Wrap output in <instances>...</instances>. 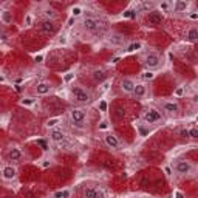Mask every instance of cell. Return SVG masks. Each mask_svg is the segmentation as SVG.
<instances>
[{"label":"cell","instance_id":"7a4b0ae2","mask_svg":"<svg viewBox=\"0 0 198 198\" xmlns=\"http://www.w3.org/2000/svg\"><path fill=\"white\" fill-rule=\"evenodd\" d=\"M71 93H73L74 101H78V102H88L90 101V93L81 87H74L71 90Z\"/></svg>","mask_w":198,"mask_h":198},{"label":"cell","instance_id":"1f68e13d","mask_svg":"<svg viewBox=\"0 0 198 198\" xmlns=\"http://www.w3.org/2000/svg\"><path fill=\"white\" fill-rule=\"evenodd\" d=\"M22 104H23V105H31V104H33V99H23Z\"/></svg>","mask_w":198,"mask_h":198},{"label":"cell","instance_id":"4dcf8cb0","mask_svg":"<svg viewBox=\"0 0 198 198\" xmlns=\"http://www.w3.org/2000/svg\"><path fill=\"white\" fill-rule=\"evenodd\" d=\"M161 9H163L164 13L169 11V3H167V2H163V3H161Z\"/></svg>","mask_w":198,"mask_h":198},{"label":"cell","instance_id":"f546056e","mask_svg":"<svg viewBox=\"0 0 198 198\" xmlns=\"http://www.w3.org/2000/svg\"><path fill=\"white\" fill-rule=\"evenodd\" d=\"M136 14L132 11V9H129V11H126V13H124V17H135Z\"/></svg>","mask_w":198,"mask_h":198},{"label":"cell","instance_id":"9a60e30c","mask_svg":"<svg viewBox=\"0 0 198 198\" xmlns=\"http://www.w3.org/2000/svg\"><path fill=\"white\" fill-rule=\"evenodd\" d=\"M50 138H51V141H54V142H62L65 135L61 130H53L51 133H50Z\"/></svg>","mask_w":198,"mask_h":198},{"label":"cell","instance_id":"7c38bea8","mask_svg":"<svg viewBox=\"0 0 198 198\" xmlns=\"http://www.w3.org/2000/svg\"><path fill=\"white\" fill-rule=\"evenodd\" d=\"M121 88H122L124 91H127V93H132L133 88H135V82H133L132 79H124L122 84H121Z\"/></svg>","mask_w":198,"mask_h":198},{"label":"cell","instance_id":"44dd1931","mask_svg":"<svg viewBox=\"0 0 198 198\" xmlns=\"http://www.w3.org/2000/svg\"><path fill=\"white\" fill-rule=\"evenodd\" d=\"M2 20H3L5 23H13V14H11L9 11L2 13Z\"/></svg>","mask_w":198,"mask_h":198},{"label":"cell","instance_id":"d590c367","mask_svg":"<svg viewBox=\"0 0 198 198\" xmlns=\"http://www.w3.org/2000/svg\"><path fill=\"white\" fill-rule=\"evenodd\" d=\"M99 107H101V110H102V112H105V110H107V102H104V101H102Z\"/></svg>","mask_w":198,"mask_h":198},{"label":"cell","instance_id":"f35d334b","mask_svg":"<svg viewBox=\"0 0 198 198\" xmlns=\"http://www.w3.org/2000/svg\"><path fill=\"white\" fill-rule=\"evenodd\" d=\"M139 133H141V135H145V133H147V130H145V129H142V127H139Z\"/></svg>","mask_w":198,"mask_h":198},{"label":"cell","instance_id":"ee69618b","mask_svg":"<svg viewBox=\"0 0 198 198\" xmlns=\"http://www.w3.org/2000/svg\"><path fill=\"white\" fill-rule=\"evenodd\" d=\"M3 81H5V78H3V76H0V82H3Z\"/></svg>","mask_w":198,"mask_h":198},{"label":"cell","instance_id":"836d02e7","mask_svg":"<svg viewBox=\"0 0 198 198\" xmlns=\"http://www.w3.org/2000/svg\"><path fill=\"white\" fill-rule=\"evenodd\" d=\"M118 116H119V118L126 116V110H122V108H118Z\"/></svg>","mask_w":198,"mask_h":198},{"label":"cell","instance_id":"7402d4cb","mask_svg":"<svg viewBox=\"0 0 198 198\" xmlns=\"http://www.w3.org/2000/svg\"><path fill=\"white\" fill-rule=\"evenodd\" d=\"M155 78V74L152 73V71H145V73H142V79L144 81H152Z\"/></svg>","mask_w":198,"mask_h":198},{"label":"cell","instance_id":"277c9868","mask_svg":"<svg viewBox=\"0 0 198 198\" xmlns=\"http://www.w3.org/2000/svg\"><path fill=\"white\" fill-rule=\"evenodd\" d=\"M161 119V113L155 108H150V110H145L144 113V121L148 122V124H153V122H158Z\"/></svg>","mask_w":198,"mask_h":198},{"label":"cell","instance_id":"ab89813d","mask_svg":"<svg viewBox=\"0 0 198 198\" xmlns=\"http://www.w3.org/2000/svg\"><path fill=\"white\" fill-rule=\"evenodd\" d=\"M164 170H166V173H167V175H170V173H172V170H170V167H166Z\"/></svg>","mask_w":198,"mask_h":198},{"label":"cell","instance_id":"e0dca14e","mask_svg":"<svg viewBox=\"0 0 198 198\" xmlns=\"http://www.w3.org/2000/svg\"><path fill=\"white\" fill-rule=\"evenodd\" d=\"M8 158L11 161H17V160L22 158V152L19 150V148H11V150L8 152Z\"/></svg>","mask_w":198,"mask_h":198},{"label":"cell","instance_id":"3957f363","mask_svg":"<svg viewBox=\"0 0 198 198\" xmlns=\"http://www.w3.org/2000/svg\"><path fill=\"white\" fill-rule=\"evenodd\" d=\"M82 25H84V28L85 30H88V31H96V30H99L101 28V20L99 19H94V17H85L84 20H82Z\"/></svg>","mask_w":198,"mask_h":198},{"label":"cell","instance_id":"5b68a950","mask_svg":"<svg viewBox=\"0 0 198 198\" xmlns=\"http://www.w3.org/2000/svg\"><path fill=\"white\" fill-rule=\"evenodd\" d=\"M84 196L85 198H105V193L96 187H87L84 190Z\"/></svg>","mask_w":198,"mask_h":198},{"label":"cell","instance_id":"f1b7e54d","mask_svg":"<svg viewBox=\"0 0 198 198\" xmlns=\"http://www.w3.org/2000/svg\"><path fill=\"white\" fill-rule=\"evenodd\" d=\"M180 136H181V138H189V130L183 129V130L180 132Z\"/></svg>","mask_w":198,"mask_h":198},{"label":"cell","instance_id":"5bb4252c","mask_svg":"<svg viewBox=\"0 0 198 198\" xmlns=\"http://www.w3.org/2000/svg\"><path fill=\"white\" fill-rule=\"evenodd\" d=\"M2 173H3V178H5V180H13V178L16 177V169L11 167V166H8V167L3 169Z\"/></svg>","mask_w":198,"mask_h":198},{"label":"cell","instance_id":"484cf974","mask_svg":"<svg viewBox=\"0 0 198 198\" xmlns=\"http://www.w3.org/2000/svg\"><path fill=\"white\" fill-rule=\"evenodd\" d=\"M45 16L50 17V19H54V17H56V13H54L53 9H46V11H45Z\"/></svg>","mask_w":198,"mask_h":198},{"label":"cell","instance_id":"7bdbcfd3","mask_svg":"<svg viewBox=\"0 0 198 198\" xmlns=\"http://www.w3.org/2000/svg\"><path fill=\"white\" fill-rule=\"evenodd\" d=\"M177 198H183V195H181L180 192H177Z\"/></svg>","mask_w":198,"mask_h":198},{"label":"cell","instance_id":"603a6c76","mask_svg":"<svg viewBox=\"0 0 198 198\" xmlns=\"http://www.w3.org/2000/svg\"><path fill=\"white\" fill-rule=\"evenodd\" d=\"M68 195H70V192H68V190H62V192H57L54 196H56V198H67Z\"/></svg>","mask_w":198,"mask_h":198},{"label":"cell","instance_id":"cb8c5ba5","mask_svg":"<svg viewBox=\"0 0 198 198\" xmlns=\"http://www.w3.org/2000/svg\"><path fill=\"white\" fill-rule=\"evenodd\" d=\"M189 136L193 138V139H196V138H198V130H196V129H190V130H189Z\"/></svg>","mask_w":198,"mask_h":198},{"label":"cell","instance_id":"d6a6232c","mask_svg":"<svg viewBox=\"0 0 198 198\" xmlns=\"http://www.w3.org/2000/svg\"><path fill=\"white\" fill-rule=\"evenodd\" d=\"M81 13H82L81 8H73V16H79Z\"/></svg>","mask_w":198,"mask_h":198},{"label":"cell","instance_id":"d6986e66","mask_svg":"<svg viewBox=\"0 0 198 198\" xmlns=\"http://www.w3.org/2000/svg\"><path fill=\"white\" fill-rule=\"evenodd\" d=\"M187 37H189L190 42H196V39H198V30L196 28H190L189 33H187Z\"/></svg>","mask_w":198,"mask_h":198},{"label":"cell","instance_id":"ba28073f","mask_svg":"<svg viewBox=\"0 0 198 198\" xmlns=\"http://www.w3.org/2000/svg\"><path fill=\"white\" fill-rule=\"evenodd\" d=\"M147 22L150 25H160L163 22V14L161 11H150L147 16Z\"/></svg>","mask_w":198,"mask_h":198},{"label":"cell","instance_id":"8fae6325","mask_svg":"<svg viewBox=\"0 0 198 198\" xmlns=\"http://www.w3.org/2000/svg\"><path fill=\"white\" fill-rule=\"evenodd\" d=\"M105 142H107V145L112 147V148H118V147H119V139H118L115 135H107V136H105Z\"/></svg>","mask_w":198,"mask_h":198},{"label":"cell","instance_id":"6da1fadb","mask_svg":"<svg viewBox=\"0 0 198 198\" xmlns=\"http://www.w3.org/2000/svg\"><path fill=\"white\" fill-rule=\"evenodd\" d=\"M70 116H71V121H73V124H74L76 127H84L87 113H85L82 108H74V110H71Z\"/></svg>","mask_w":198,"mask_h":198},{"label":"cell","instance_id":"60d3db41","mask_svg":"<svg viewBox=\"0 0 198 198\" xmlns=\"http://www.w3.org/2000/svg\"><path fill=\"white\" fill-rule=\"evenodd\" d=\"M73 78V74H67V76H65V81H70Z\"/></svg>","mask_w":198,"mask_h":198},{"label":"cell","instance_id":"8992f818","mask_svg":"<svg viewBox=\"0 0 198 198\" xmlns=\"http://www.w3.org/2000/svg\"><path fill=\"white\" fill-rule=\"evenodd\" d=\"M175 170L178 173H181V175H187V173H190V170H192V166H190L189 161H178L175 164Z\"/></svg>","mask_w":198,"mask_h":198},{"label":"cell","instance_id":"f6af8a7d","mask_svg":"<svg viewBox=\"0 0 198 198\" xmlns=\"http://www.w3.org/2000/svg\"><path fill=\"white\" fill-rule=\"evenodd\" d=\"M3 198H13V196H3Z\"/></svg>","mask_w":198,"mask_h":198},{"label":"cell","instance_id":"4fadbf2b","mask_svg":"<svg viewBox=\"0 0 198 198\" xmlns=\"http://www.w3.org/2000/svg\"><path fill=\"white\" fill-rule=\"evenodd\" d=\"M178 104L177 102H166L164 104V110L167 112V113H170V115H175L177 112H178Z\"/></svg>","mask_w":198,"mask_h":198},{"label":"cell","instance_id":"d4e9b609","mask_svg":"<svg viewBox=\"0 0 198 198\" xmlns=\"http://www.w3.org/2000/svg\"><path fill=\"white\" fill-rule=\"evenodd\" d=\"M57 122H59V119H57V118H54V119H50V121L46 122V126H48V127H54Z\"/></svg>","mask_w":198,"mask_h":198},{"label":"cell","instance_id":"83f0119b","mask_svg":"<svg viewBox=\"0 0 198 198\" xmlns=\"http://www.w3.org/2000/svg\"><path fill=\"white\" fill-rule=\"evenodd\" d=\"M183 93H184V88H183V87H178V88L175 90V96H183Z\"/></svg>","mask_w":198,"mask_h":198},{"label":"cell","instance_id":"ffe728a7","mask_svg":"<svg viewBox=\"0 0 198 198\" xmlns=\"http://www.w3.org/2000/svg\"><path fill=\"white\" fill-rule=\"evenodd\" d=\"M173 8H175V11H184L186 8H187V2H180V0H178V2H175V6H173Z\"/></svg>","mask_w":198,"mask_h":198},{"label":"cell","instance_id":"52a82bcc","mask_svg":"<svg viewBox=\"0 0 198 198\" xmlns=\"http://www.w3.org/2000/svg\"><path fill=\"white\" fill-rule=\"evenodd\" d=\"M160 64H161V59H160V56L155 54V53H150V54L145 57V65H147L148 68H156V67H160Z\"/></svg>","mask_w":198,"mask_h":198},{"label":"cell","instance_id":"30bf717a","mask_svg":"<svg viewBox=\"0 0 198 198\" xmlns=\"http://www.w3.org/2000/svg\"><path fill=\"white\" fill-rule=\"evenodd\" d=\"M36 91H37V94H46V93L51 91V85L46 84V82H40V84H37Z\"/></svg>","mask_w":198,"mask_h":198},{"label":"cell","instance_id":"9c48e42d","mask_svg":"<svg viewBox=\"0 0 198 198\" xmlns=\"http://www.w3.org/2000/svg\"><path fill=\"white\" fill-rule=\"evenodd\" d=\"M40 30L45 34H54L56 33V25L51 20H45V22L40 23Z\"/></svg>","mask_w":198,"mask_h":198},{"label":"cell","instance_id":"e575fe53","mask_svg":"<svg viewBox=\"0 0 198 198\" xmlns=\"http://www.w3.org/2000/svg\"><path fill=\"white\" fill-rule=\"evenodd\" d=\"M107 127H108V126H107V122H105V121H104V122H101V126H99V129H101V130H105Z\"/></svg>","mask_w":198,"mask_h":198},{"label":"cell","instance_id":"74e56055","mask_svg":"<svg viewBox=\"0 0 198 198\" xmlns=\"http://www.w3.org/2000/svg\"><path fill=\"white\" fill-rule=\"evenodd\" d=\"M190 19H192V20H196V19H198V14H195V13L190 14Z\"/></svg>","mask_w":198,"mask_h":198},{"label":"cell","instance_id":"b9f144b4","mask_svg":"<svg viewBox=\"0 0 198 198\" xmlns=\"http://www.w3.org/2000/svg\"><path fill=\"white\" fill-rule=\"evenodd\" d=\"M119 61H121V57H115V59H113V64H118Z\"/></svg>","mask_w":198,"mask_h":198},{"label":"cell","instance_id":"4316f807","mask_svg":"<svg viewBox=\"0 0 198 198\" xmlns=\"http://www.w3.org/2000/svg\"><path fill=\"white\" fill-rule=\"evenodd\" d=\"M138 48H141V43H139V42H136V43H132V45L129 46V51H135V50H138Z\"/></svg>","mask_w":198,"mask_h":198},{"label":"cell","instance_id":"8d00e7d4","mask_svg":"<svg viewBox=\"0 0 198 198\" xmlns=\"http://www.w3.org/2000/svg\"><path fill=\"white\" fill-rule=\"evenodd\" d=\"M37 144H39V145H42V147L45 148V150H46V142H45V141H42V139H39V141H37Z\"/></svg>","mask_w":198,"mask_h":198},{"label":"cell","instance_id":"ac0fdd59","mask_svg":"<svg viewBox=\"0 0 198 198\" xmlns=\"http://www.w3.org/2000/svg\"><path fill=\"white\" fill-rule=\"evenodd\" d=\"M136 97H142L144 94H145V87L144 85H135V88H133V91H132Z\"/></svg>","mask_w":198,"mask_h":198},{"label":"cell","instance_id":"2e32d148","mask_svg":"<svg viewBox=\"0 0 198 198\" xmlns=\"http://www.w3.org/2000/svg\"><path fill=\"white\" fill-rule=\"evenodd\" d=\"M105 78H107V74H105L104 70H96V71L93 73V79H94L96 82H102V81H105Z\"/></svg>","mask_w":198,"mask_h":198}]
</instances>
